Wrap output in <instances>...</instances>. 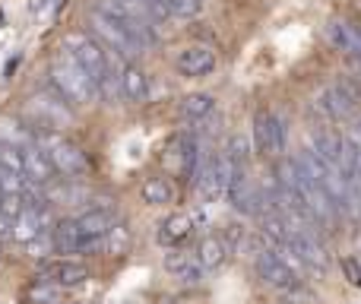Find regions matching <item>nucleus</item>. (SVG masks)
Listing matches in <instances>:
<instances>
[{
    "instance_id": "nucleus-1",
    "label": "nucleus",
    "mask_w": 361,
    "mask_h": 304,
    "mask_svg": "<svg viewBox=\"0 0 361 304\" xmlns=\"http://www.w3.org/2000/svg\"><path fill=\"white\" fill-rule=\"evenodd\" d=\"M48 76H51L54 92L61 95L67 105H89V102L95 99V83L89 80V73L67 54V51H61V54L51 61Z\"/></svg>"
},
{
    "instance_id": "nucleus-2",
    "label": "nucleus",
    "mask_w": 361,
    "mask_h": 304,
    "mask_svg": "<svg viewBox=\"0 0 361 304\" xmlns=\"http://www.w3.org/2000/svg\"><path fill=\"white\" fill-rule=\"evenodd\" d=\"M32 143L48 155V162L54 165V174H63L67 181H80V178H86L89 174L86 152H82L76 143H70L67 137H61V133L35 130L32 133Z\"/></svg>"
},
{
    "instance_id": "nucleus-3",
    "label": "nucleus",
    "mask_w": 361,
    "mask_h": 304,
    "mask_svg": "<svg viewBox=\"0 0 361 304\" xmlns=\"http://www.w3.org/2000/svg\"><path fill=\"white\" fill-rule=\"evenodd\" d=\"M99 10L114 16L118 23H124L127 29L140 38L143 48L159 42V19L152 16V10L143 0H99Z\"/></svg>"
},
{
    "instance_id": "nucleus-4",
    "label": "nucleus",
    "mask_w": 361,
    "mask_h": 304,
    "mask_svg": "<svg viewBox=\"0 0 361 304\" xmlns=\"http://www.w3.org/2000/svg\"><path fill=\"white\" fill-rule=\"evenodd\" d=\"M89 29L95 32V42L102 44L105 51H114L118 57H127V61H133V57L143 54V44H140V38L133 35L130 29H127L124 23H118L114 16H108V13H102L99 6H92L89 10Z\"/></svg>"
},
{
    "instance_id": "nucleus-5",
    "label": "nucleus",
    "mask_w": 361,
    "mask_h": 304,
    "mask_svg": "<svg viewBox=\"0 0 361 304\" xmlns=\"http://www.w3.org/2000/svg\"><path fill=\"white\" fill-rule=\"evenodd\" d=\"M61 51H67V54L73 57L82 70H86L89 80H92L95 86H99V83L114 70L111 54H108V51L102 48L92 35H86V32H67V35H63V48Z\"/></svg>"
},
{
    "instance_id": "nucleus-6",
    "label": "nucleus",
    "mask_w": 361,
    "mask_h": 304,
    "mask_svg": "<svg viewBox=\"0 0 361 304\" xmlns=\"http://www.w3.org/2000/svg\"><path fill=\"white\" fill-rule=\"evenodd\" d=\"M200 159H203V146H200L197 137L190 133H175V137L165 143L162 150V165H165V178H184L190 181L200 168Z\"/></svg>"
},
{
    "instance_id": "nucleus-7",
    "label": "nucleus",
    "mask_w": 361,
    "mask_h": 304,
    "mask_svg": "<svg viewBox=\"0 0 361 304\" xmlns=\"http://www.w3.org/2000/svg\"><path fill=\"white\" fill-rule=\"evenodd\" d=\"M254 273L267 288L282 292V295H295V292L305 288V279H298V276H295L269 248H257L254 250Z\"/></svg>"
},
{
    "instance_id": "nucleus-8",
    "label": "nucleus",
    "mask_w": 361,
    "mask_h": 304,
    "mask_svg": "<svg viewBox=\"0 0 361 304\" xmlns=\"http://www.w3.org/2000/svg\"><path fill=\"white\" fill-rule=\"evenodd\" d=\"M225 197L244 216H260L263 212V197H260V184L250 178V168H231L228 171V187H225Z\"/></svg>"
},
{
    "instance_id": "nucleus-9",
    "label": "nucleus",
    "mask_w": 361,
    "mask_h": 304,
    "mask_svg": "<svg viewBox=\"0 0 361 304\" xmlns=\"http://www.w3.org/2000/svg\"><path fill=\"white\" fill-rule=\"evenodd\" d=\"M254 146L263 159L286 152V121L273 111H257L254 114Z\"/></svg>"
},
{
    "instance_id": "nucleus-10",
    "label": "nucleus",
    "mask_w": 361,
    "mask_h": 304,
    "mask_svg": "<svg viewBox=\"0 0 361 304\" xmlns=\"http://www.w3.org/2000/svg\"><path fill=\"white\" fill-rule=\"evenodd\" d=\"M32 114H35V127H42V130H61V127L70 124V108L67 102L61 99V95H35V99L29 102Z\"/></svg>"
},
{
    "instance_id": "nucleus-11",
    "label": "nucleus",
    "mask_w": 361,
    "mask_h": 304,
    "mask_svg": "<svg viewBox=\"0 0 361 304\" xmlns=\"http://www.w3.org/2000/svg\"><path fill=\"white\" fill-rule=\"evenodd\" d=\"M38 279L51 282V286H57V288H76V286H82V282L89 279V269H86V263L61 257V260L44 263V267L38 269Z\"/></svg>"
},
{
    "instance_id": "nucleus-12",
    "label": "nucleus",
    "mask_w": 361,
    "mask_h": 304,
    "mask_svg": "<svg viewBox=\"0 0 361 304\" xmlns=\"http://www.w3.org/2000/svg\"><path fill=\"white\" fill-rule=\"evenodd\" d=\"M175 67L187 80H200V76H209L212 70H216V54H212V48H206V44H187V48L178 51Z\"/></svg>"
},
{
    "instance_id": "nucleus-13",
    "label": "nucleus",
    "mask_w": 361,
    "mask_h": 304,
    "mask_svg": "<svg viewBox=\"0 0 361 304\" xmlns=\"http://www.w3.org/2000/svg\"><path fill=\"white\" fill-rule=\"evenodd\" d=\"M23 181L32 187H48L54 181V165L35 143L23 146Z\"/></svg>"
},
{
    "instance_id": "nucleus-14",
    "label": "nucleus",
    "mask_w": 361,
    "mask_h": 304,
    "mask_svg": "<svg viewBox=\"0 0 361 304\" xmlns=\"http://www.w3.org/2000/svg\"><path fill=\"white\" fill-rule=\"evenodd\" d=\"M165 273L175 276V279L184 282V286H200V282H203V269H200L197 257L184 254L180 248H175V250H169V254H165Z\"/></svg>"
},
{
    "instance_id": "nucleus-15",
    "label": "nucleus",
    "mask_w": 361,
    "mask_h": 304,
    "mask_svg": "<svg viewBox=\"0 0 361 304\" xmlns=\"http://www.w3.org/2000/svg\"><path fill=\"white\" fill-rule=\"evenodd\" d=\"M326 38L339 54H361V29L352 25L349 19H330L326 23Z\"/></svg>"
},
{
    "instance_id": "nucleus-16",
    "label": "nucleus",
    "mask_w": 361,
    "mask_h": 304,
    "mask_svg": "<svg viewBox=\"0 0 361 304\" xmlns=\"http://www.w3.org/2000/svg\"><path fill=\"white\" fill-rule=\"evenodd\" d=\"M190 235H193V219L184 216V212H171V216L165 219L162 225H159L156 241L162 244V248L175 250V248H180V244H184Z\"/></svg>"
},
{
    "instance_id": "nucleus-17",
    "label": "nucleus",
    "mask_w": 361,
    "mask_h": 304,
    "mask_svg": "<svg viewBox=\"0 0 361 304\" xmlns=\"http://www.w3.org/2000/svg\"><path fill=\"white\" fill-rule=\"evenodd\" d=\"M121 99L133 102V105L149 99V76H146L143 67H137V63L121 67Z\"/></svg>"
},
{
    "instance_id": "nucleus-18",
    "label": "nucleus",
    "mask_w": 361,
    "mask_h": 304,
    "mask_svg": "<svg viewBox=\"0 0 361 304\" xmlns=\"http://www.w3.org/2000/svg\"><path fill=\"white\" fill-rule=\"evenodd\" d=\"M228 254H231V250L225 248L222 235H203V238H200V244H197V250H193V257H197V263H200V269H203V273L219 269L225 260H228Z\"/></svg>"
},
{
    "instance_id": "nucleus-19",
    "label": "nucleus",
    "mask_w": 361,
    "mask_h": 304,
    "mask_svg": "<svg viewBox=\"0 0 361 304\" xmlns=\"http://www.w3.org/2000/svg\"><path fill=\"white\" fill-rule=\"evenodd\" d=\"M51 241H54L57 254H80V248L86 244L80 229H76V219H61V222L51 229Z\"/></svg>"
},
{
    "instance_id": "nucleus-20",
    "label": "nucleus",
    "mask_w": 361,
    "mask_h": 304,
    "mask_svg": "<svg viewBox=\"0 0 361 304\" xmlns=\"http://www.w3.org/2000/svg\"><path fill=\"white\" fill-rule=\"evenodd\" d=\"M38 235H44L42 222H38V209H29V206H25L16 219H10V238L16 244H23V248H25V244L35 241Z\"/></svg>"
},
{
    "instance_id": "nucleus-21",
    "label": "nucleus",
    "mask_w": 361,
    "mask_h": 304,
    "mask_svg": "<svg viewBox=\"0 0 361 304\" xmlns=\"http://www.w3.org/2000/svg\"><path fill=\"white\" fill-rule=\"evenodd\" d=\"M140 193H143V203H149V206L175 203V184H171V178H165V174H152V178H146L143 187H140Z\"/></svg>"
},
{
    "instance_id": "nucleus-22",
    "label": "nucleus",
    "mask_w": 361,
    "mask_h": 304,
    "mask_svg": "<svg viewBox=\"0 0 361 304\" xmlns=\"http://www.w3.org/2000/svg\"><path fill=\"white\" fill-rule=\"evenodd\" d=\"M180 118L184 121H203L212 114V108H216V99H212L209 92H190L180 99Z\"/></svg>"
},
{
    "instance_id": "nucleus-23",
    "label": "nucleus",
    "mask_w": 361,
    "mask_h": 304,
    "mask_svg": "<svg viewBox=\"0 0 361 304\" xmlns=\"http://www.w3.org/2000/svg\"><path fill=\"white\" fill-rule=\"evenodd\" d=\"M130 229H127L124 222H114L111 229L105 231V238H102V254H111V257H124L127 250H130Z\"/></svg>"
},
{
    "instance_id": "nucleus-24",
    "label": "nucleus",
    "mask_w": 361,
    "mask_h": 304,
    "mask_svg": "<svg viewBox=\"0 0 361 304\" xmlns=\"http://www.w3.org/2000/svg\"><path fill=\"white\" fill-rule=\"evenodd\" d=\"M61 295H63V288L51 286V282H44V279H35L25 288V301L29 304H61Z\"/></svg>"
},
{
    "instance_id": "nucleus-25",
    "label": "nucleus",
    "mask_w": 361,
    "mask_h": 304,
    "mask_svg": "<svg viewBox=\"0 0 361 304\" xmlns=\"http://www.w3.org/2000/svg\"><path fill=\"white\" fill-rule=\"evenodd\" d=\"M0 171H10L23 178V150L10 143H0Z\"/></svg>"
},
{
    "instance_id": "nucleus-26",
    "label": "nucleus",
    "mask_w": 361,
    "mask_h": 304,
    "mask_svg": "<svg viewBox=\"0 0 361 304\" xmlns=\"http://www.w3.org/2000/svg\"><path fill=\"white\" fill-rule=\"evenodd\" d=\"M169 19H193L200 13V0H165Z\"/></svg>"
},
{
    "instance_id": "nucleus-27",
    "label": "nucleus",
    "mask_w": 361,
    "mask_h": 304,
    "mask_svg": "<svg viewBox=\"0 0 361 304\" xmlns=\"http://www.w3.org/2000/svg\"><path fill=\"white\" fill-rule=\"evenodd\" d=\"M25 254L29 257H35V260H44L48 254H54V241H51V235L44 231V235H38L35 241H29L25 244Z\"/></svg>"
},
{
    "instance_id": "nucleus-28",
    "label": "nucleus",
    "mask_w": 361,
    "mask_h": 304,
    "mask_svg": "<svg viewBox=\"0 0 361 304\" xmlns=\"http://www.w3.org/2000/svg\"><path fill=\"white\" fill-rule=\"evenodd\" d=\"M6 238H10V219H6L4 212H0V244H4Z\"/></svg>"
},
{
    "instance_id": "nucleus-29",
    "label": "nucleus",
    "mask_w": 361,
    "mask_h": 304,
    "mask_svg": "<svg viewBox=\"0 0 361 304\" xmlns=\"http://www.w3.org/2000/svg\"><path fill=\"white\" fill-rule=\"evenodd\" d=\"M355 70H358V76H361V54H355Z\"/></svg>"
},
{
    "instance_id": "nucleus-30",
    "label": "nucleus",
    "mask_w": 361,
    "mask_h": 304,
    "mask_svg": "<svg viewBox=\"0 0 361 304\" xmlns=\"http://www.w3.org/2000/svg\"><path fill=\"white\" fill-rule=\"evenodd\" d=\"M0 250H4V244H0Z\"/></svg>"
},
{
    "instance_id": "nucleus-31",
    "label": "nucleus",
    "mask_w": 361,
    "mask_h": 304,
    "mask_svg": "<svg viewBox=\"0 0 361 304\" xmlns=\"http://www.w3.org/2000/svg\"><path fill=\"white\" fill-rule=\"evenodd\" d=\"M0 200H4V193H0Z\"/></svg>"
}]
</instances>
